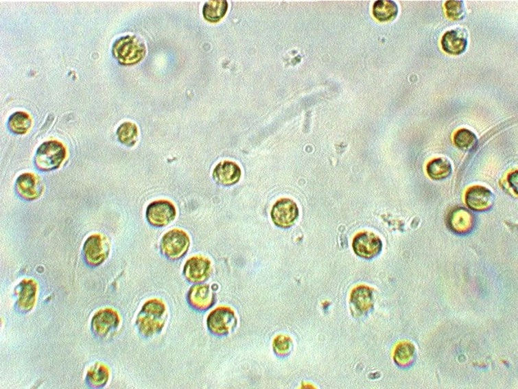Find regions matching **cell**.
Listing matches in <instances>:
<instances>
[{
    "label": "cell",
    "instance_id": "cell-1",
    "mask_svg": "<svg viewBox=\"0 0 518 389\" xmlns=\"http://www.w3.org/2000/svg\"><path fill=\"white\" fill-rule=\"evenodd\" d=\"M168 318L167 308L163 301L152 298L143 304L137 319L139 333L144 338H152L163 330Z\"/></svg>",
    "mask_w": 518,
    "mask_h": 389
},
{
    "label": "cell",
    "instance_id": "cell-2",
    "mask_svg": "<svg viewBox=\"0 0 518 389\" xmlns=\"http://www.w3.org/2000/svg\"><path fill=\"white\" fill-rule=\"evenodd\" d=\"M112 51L120 64L134 65L145 57L147 49L141 38L134 35H127L116 40Z\"/></svg>",
    "mask_w": 518,
    "mask_h": 389
},
{
    "label": "cell",
    "instance_id": "cell-3",
    "mask_svg": "<svg viewBox=\"0 0 518 389\" xmlns=\"http://www.w3.org/2000/svg\"><path fill=\"white\" fill-rule=\"evenodd\" d=\"M66 149L61 142L49 141L40 145L36 152V167L43 172L52 171L60 167L66 158Z\"/></svg>",
    "mask_w": 518,
    "mask_h": 389
},
{
    "label": "cell",
    "instance_id": "cell-4",
    "mask_svg": "<svg viewBox=\"0 0 518 389\" xmlns=\"http://www.w3.org/2000/svg\"><path fill=\"white\" fill-rule=\"evenodd\" d=\"M119 313L112 308H103L94 314L91 321L92 332L95 337L102 340L110 339L114 336L120 325Z\"/></svg>",
    "mask_w": 518,
    "mask_h": 389
},
{
    "label": "cell",
    "instance_id": "cell-5",
    "mask_svg": "<svg viewBox=\"0 0 518 389\" xmlns=\"http://www.w3.org/2000/svg\"><path fill=\"white\" fill-rule=\"evenodd\" d=\"M190 244V238L186 232L174 229L169 231L162 237L161 250L166 258L177 261L187 254Z\"/></svg>",
    "mask_w": 518,
    "mask_h": 389
},
{
    "label": "cell",
    "instance_id": "cell-6",
    "mask_svg": "<svg viewBox=\"0 0 518 389\" xmlns=\"http://www.w3.org/2000/svg\"><path fill=\"white\" fill-rule=\"evenodd\" d=\"M84 257L87 265L97 267L106 261L110 252V243L101 234L89 236L84 244Z\"/></svg>",
    "mask_w": 518,
    "mask_h": 389
},
{
    "label": "cell",
    "instance_id": "cell-7",
    "mask_svg": "<svg viewBox=\"0 0 518 389\" xmlns=\"http://www.w3.org/2000/svg\"><path fill=\"white\" fill-rule=\"evenodd\" d=\"M237 319L233 310L227 307H220L211 311L207 317V326L211 333L225 336L237 327Z\"/></svg>",
    "mask_w": 518,
    "mask_h": 389
},
{
    "label": "cell",
    "instance_id": "cell-8",
    "mask_svg": "<svg viewBox=\"0 0 518 389\" xmlns=\"http://www.w3.org/2000/svg\"><path fill=\"white\" fill-rule=\"evenodd\" d=\"M176 215H177V212H176L174 204L165 200L153 201L148 205L146 210L148 223L155 227L169 225L174 221Z\"/></svg>",
    "mask_w": 518,
    "mask_h": 389
},
{
    "label": "cell",
    "instance_id": "cell-9",
    "mask_svg": "<svg viewBox=\"0 0 518 389\" xmlns=\"http://www.w3.org/2000/svg\"><path fill=\"white\" fill-rule=\"evenodd\" d=\"M299 216L297 204L291 199L283 198L273 205L271 217L274 225L281 228H290Z\"/></svg>",
    "mask_w": 518,
    "mask_h": 389
},
{
    "label": "cell",
    "instance_id": "cell-10",
    "mask_svg": "<svg viewBox=\"0 0 518 389\" xmlns=\"http://www.w3.org/2000/svg\"><path fill=\"white\" fill-rule=\"evenodd\" d=\"M353 248L358 257L370 259L380 254L382 242L379 237L372 232H362L355 237Z\"/></svg>",
    "mask_w": 518,
    "mask_h": 389
},
{
    "label": "cell",
    "instance_id": "cell-11",
    "mask_svg": "<svg viewBox=\"0 0 518 389\" xmlns=\"http://www.w3.org/2000/svg\"><path fill=\"white\" fill-rule=\"evenodd\" d=\"M211 262L204 256H196L185 263L183 274L191 283H202L209 279L211 274Z\"/></svg>",
    "mask_w": 518,
    "mask_h": 389
},
{
    "label": "cell",
    "instance_id": "cell-12",
    "mask_svg": "<svg viewBox=\"0 0 518 389\" xmlns=\"http://www.w3.org/2000/svg\"><path fill=\"white\" fill-rule=\"evenodd\" d=\"M43 190V182L34 174L24 173L17 178L16 191L22 199L29 201L37 200L42 196Z\"/></svg>",
    "mask_w": 518,
    "mask_h": 389
},
{
    "label": "cell",
    "instance_id": "cell-13",
    "mask_svg": "<svg viewBox=\"0 0 518 389\" xmlns=\"http://www.w3.org/2000/svg\"><path fill=\"white\" fill-rule=\"evenodd\" d=\"M468 208L484 212L493 207L495 196L492 191L483 186H474L467 190L465 196Z\"/></svg>",
    "mask_w": 518,
    "mask_h": 389
},
{
    "label": "cell",
    "instance_id": "cell-14",
    "mask_svg": "<svg viewBox=\"0 0 518 389\" xmlns=\"http://www.w3.org/2000/svg\"><path fill=\"white\" fill-rule=\"evenodd\" d=\"M38 284L33 279H24L16 286V307L21 312L33 309L37 300Z\"/></svg>",
    "mask_w": 518,
    "mask_h": 389
},
{
    "label": "cell",
    "instance_id": "cell-15",
    "mask_svg": "<svg viewBox=\"0 0 518 389\" xmlns=\"http://www.w3.org/2000/svg\"><path fill=\"white\" fill-rule=\"evenodd\" d=\"M187 301L193 309L204 311L214 305L215 297L209 285H196L189 290Z\"/></svg>",
    "mask_w": 518,
    "mask_h": 389
},
{
    "label": "cell",
    "instance_id": "cell-16",
    "mask_svg": "<svg viewBox=\"0 0 518 389\" xmlns=\"http://www.w3.org/2000/svg\"><path fill=\"white\" fill-rule=\"evenodd\" d=\"M467 45V34L462 29L449 30L441 38V47L443 51L452 56L462 55L466 51Z\"/></svg>",
    "mask_w": 518,
    "mask_h": 389
},
{
    "label": "cell",
    "instance_id": "cell-17",
    "mask_svg": "<svg viewBox=\"0 0 518 389\" xmlns=\"http://www.w3.org/2000/svg\"><path fill=\"white\" fill-rule=\"evenodd\" d=\"M351 309L359 316L367 314L375 305L373 290L366 285H359L351 294Z\"/></svg>",
    "mask_w": 518,
    "mask_h": 389
},
{
    "label": "cell",
    "instance_id": "cell-18",
    "mask_svg": "<svg viewBox=\"0 0 518 389\" xmlns=\"http://www.w3.org/2000/svg\"><path fill=\"white\" fill-rule=\"evenodd\" d=\"M239 165L231 161H223L215 165L213 173L214 180L223 186H231L240 180Z\"/></svg>",
    "mask_w": 518,
    "mask_h": 389
},
{
    "label": "cell",
    "instance_id": "cell-19",
    "mask_svg": "<svg viewBox=\"0 0 518 389\" xmlns=\"http://www.w3.org/2000/svg\"><path fill=\"white\" fill-rule=\"evenodd\" d=\"M448 224L454 233L466 235L474 228L475 218L472 213L464 208H457L450 213Z\"/></svg>",
    "mask_w": 518,
    "mask_h": 389
},
{
    "label": "cell",
    "instance_id": "cell-20",
    "mask_svg": "<svg viewBox=\"0 0 518 389\" xmlns=\"http://www.w3.org/2000/svg\"><path fill=\"white\" fill-rule=\"evenodd\" d=\"M110 369L102 363H96L88 370L86 383L89 387L100 388L106 386L110 379Z\"/></svg>",
    "mask_w": 518,
    "mask_h": 389
},
{
    "label": "cell",
    "instance_id": "cell-21",
    "mask_svg": "<svg viewBox=\"0 0 518 389\" xmlns=\"http://www.w3.org/2000/svg\"><path fill=\"white\" fill-rule=\"evenodd\" d=\"M399 14L398 4L392 0H377L373 3V15L377 21L388 22L395 19Z\"/></svg>",
    "mask_w": 518,
    "mask_h": 389
},
{
    "label": "cell",
    "instance_id": "cell-22",
    "mask_svg": "<svg viewBox=\"0 0 518 389\" xmlns=\"http://www.w3.org/2000/svg\"><path fill=\"white\" fill-rule=\"evenodd\" d=\"M453 167L451 163L447 158H438L432 160L427 165V176L432 180H444L452 174Z\"/></svg>",
    "mask_w": 518,
    "mask_h": 389
},
{
    "label": "cell",
    "instance_id": "cell-23",
    "mask_svg": "<svg viewBox=\"0 0 518 389\" xmlns=\"http://www.w3.org/2000/svg\"><path fill=\"white\" fill-rule=\"evenodd\" d=\"M416 359V347L412 343L404 342L396 346L394 353L395 364L400 368H408Z\"/></svg>",
    "mask_w": 518,
    "mask_h": 389
},
{
    "label": "cell",
    "instance_id": "cell-24",
    "mask_svg": "<svg viewBox=\"0 0 518 389\" xmlns=\"http://www.w3.org/2000/svg\"><path fill=\"white\" fill-rule=\"evenodd\" d=\"M228 8L227 1H209L202 8V16L211 23H216L222 21L226 15Z\"/></svg>",
    "mask_w": 518,
    "mask_h": 389
},
{
    "label": "cell",
    "instance_id": "cell-25",
    "mask_svg": "<svg viewBox=\"0 0 518 389\" xmlns=\"http://www.w3.org/2000/svg\"><path fill=\"white\" fill-rule=\"evenodd\" d=\"M454 145L464 152H471L478 145L475 134L467 128H462L454 134Z\"/></svg>",
    "mask_w": 518,
    "mask_h": 389
},
{
    "label": "cell",
    "instance_id": "cell-26",
    "mask_svg": "<svg viewBox=\"0 0 518 389\" xmlns=\"http://www.w3.org/2000/svg\"><path fill=\"white\" fill-rule=\"evenodd\" d=\"M32 123L33 120L28 114L23 111H17L9 118L8 127L13 133L25 134L29 131Z\"/></svg>",
    "mask_w": 518,
    "mask_h": 389
},
{
    "label": "cell",
    "instance_id": "cell-27",
    "mask_svg": "<svg viewBox=\"0 0 518 389\" xmlns=\"http://www.w3.org/2000/svg\"><path fill=\"white\" fill-rule=\"evenodd\" d=\"M119 141L126 146L132 147L137 144L139 138V130L136 123L125 122L117 130Z\"/></svg>",
    "mask_w": 518,
    "mask_h": 389
},
{
    "label": "cell",
    "instance_id": "cell-28",
    "mask_svg": "<svg viewBox=\"0 0 518 389\" xmlns=\"http://www.w3.org/2000/svg\"><path fill=\"white\" fill-rule=\"evenodd\" d=\"M273 350L274 354L279 357H287L294 350V342L287 335H278L273 341Z\"/></svg>",
    "mask_w": 518,
    "mask_h": 389
},
{
    "label": "cell",
    "instance_id": "cell-29",
    "mask_svg": "<svg viewBox=\"0 0 518 389\" xmlns=\"http://www.w3.org/2000/svg\"><path fill=\"white\" fill-rule=\"evenodd\" d=\"M445 8L447 16L453 21H462L467 16L465 3L462 0L461 1L450 0L445 2Z\"/></svg>",
    "mask_w": 518,
    "mask_h": 389
},
{
    "label": "cell",
    "instance_id": "cell-30",
    "mask_svg": "<svg viewBox=\"0 0 518 389\" xmlns=\"http://www.w3.org/2000/svg\"><path fill=\"white\" fill-rule=\"evenodd\" d=\"M508 181L510 182V186L513 187V189L515 190V193L517 194V172H515L510 174L508 177Z\"/></svg>",
    "mask_w": 518,
    "mask_h": 389
}]
</instances>
